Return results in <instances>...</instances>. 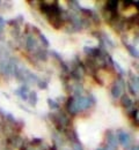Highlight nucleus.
Wrapping results in <instances>:
<instances>
[{"label":"nucleus","mask_w":139,"mask_h":150,"mask_svg":"<svg viewBox=\"0 0 139 150\" xmlns=\"http://www.w3.org/2000/svg\"><path fill=\"white\" fill-rule=\"evenodd\" d=\"M125 90V81L123 80V77L119 76L118 79L114 82V84L111 86V96L113 98H119Z\"/></svg>","instance_id":"1"},{"label":"nucleus","mask_w":139,"mask_h":150,"mask_svg":"<svg viewBox=\"0 0 139 150\" xmlns=\"http://www.w3.org/2000/svg\"><path fill=\"white\" fill-rule=\"evenodd\" d=\"M118 141H117V136L116 134H114L111 131L107 132V146H105V149L103 150H117V144Z\"/></svg>","instance_id":"2"},{"label":"nucleus","mask_w":139,"mask_h":150,"mask_svg":"<svg viewBox=\"0 0 139 150\" xmlns=\"http://www.w3.org/2000/svg\"><path fill=\"white\" fill-rule=\"evenodd\" d=\"M83 52L88 54L89 58H98V57L103 56L105 53V50H101L100 47H92V46H85Z\"/></svg>","instance_id":"3"},{"label":"nucleus","mask_w":139,"mask_h":150,"mask_svg":"<svg viewBox=\"0 0 139 150\" xmlns=\"http://www.w3.org/2000/svg\"><path fill=\"white\" fill-rule=\"evenodd\" d=\"M26 47H27V50L29 52L35 53L38 50V42H37V39L34 37V36L29 35L27 37V39H26Z\"/></svg>","instance_id":"4"},{"label":"nucleus","mask_w":139,"mask_h":150,"mask_svg":"<svg viewBox=\"0 0 139 150\" xmlns=\"http://www.w3.org/2000/svg\"><path fill=\"white\" fill-rule=\"evenodd\" d=\"M116 136H117V141H118L123 147L129 148V144H130V142H131V137H130V135H129L126 132L118 131V133L116 134Z\"/></svg>","instance_id":"5"},{"label":"nucleus","mask_w":139,"mask_h":150,"mask_svg":"<svg viewBox=\"0 0 139 150\" xmlns=\"http://www.w3.org/2000/svg\"><path fill=\"white\" fill-rule=\"evenodd\" d=\"M8 143H9L13 148L21 149L22 146L24 144V141H23V139H22L21 136H19V135H12V136L9 137V140H8Z\"/></svg>","instance_id":"6"},{"label":"nucleus","mask_w":139,"mask_h":150,"mask_svg":"<svg viewBox=\"0 0 139 150\" xmlns=\"http://www.w3.org/2000/svg\"><path fill=\"white\" fill-rule=\"evenodd\" d=\"M0 73L5 76H9V57L1 58L0 60Z\"/></svg>","instance_id":"7"},{"label":"nucleus","mask_w":139,"mask_h":150,"mask_svg":"<svg viewBox=\"0 0 139 150\" xmlns=\"http://www.w3.org/2000/svg\"><path fill=\"white\" fill-rule=\"evenodd\" d=\"M65 106H66V111L70 113L71 115H76V114H78L77 108H76V102H74V97H73V96H71V97H68V98H67V100H66V104H65Z\"/></svg>","instance_id":"8"},{"label":"nucleus","mask_w":139,"mask_h":150,"mask_svg":"<svg viewBox=\"0 0 139 150\" xmlns=\"http://www.w3.org/2000/svg\"><path fill=\"white\" fill-rule=\"evenodd\" d=\"M14 94L18 95V96H20L21 99H23V100H28V94H29V89H28V86L27 84H22L19 89H16L15 91H14Z\"/></svg>","instance_id":"9"},{"label":"nucleus","mask_w":139,"mask_h":150,"mask_svg":"<svg viewBox=\"0 0 139 150\" xmlns=\"http://www.w3.org/2000/svg\"><path fill=\"white\" fill-rule=\"evenodd\" d=\"M119 98H120V105H122L123 108H125V109H130V108L133 106V103H132L131 98H130L128 95L123 94Z\"/></svg>","instance_id":"10"},{"label":"nucleus","mask_w":139,"mask_h":150,"mask_svg":"<svg viewBox=\"0 0 139 150\" xmlns=\"http://www.w3.org/2000/svg\"><path fill=\"white\" fill-rule=\"evenodd\" d=\"M130 86L133 88V90H135V93L136 95L138 96V91H139V80H138V76L137 75H133L132 73H130Z\"/></svg>","instance_id":"11"},{"label":"nucleus","mask_w":139,"mask_h":150,"mask_svg":"<svg viewBox=\"0 0 139 150\" xmlns=\"http://www.w3.org/2000/svg\"><path fill=\"white\" fill-rule=\"evenodd\" d=\"M118 1L117 0H110L105 2V9L110 11V12H118Z\"/></svg>","instance_id":"12"},{"label":"nucleus","mask_w":139,"mask_h":150,"mask_svg":"<svg viewBox=\"0 0 139 150\" xmlns=\"http://www.w3.org/2000/svg\"><path fill=\"white\" fill-rule=\"evenodd\" d=\"M34 56L36 57L40 61H45L46 59H48V56H49V53H48V51L46 50H43V49H41L38 47V50L34 53Z\"/></svg>","instance_id":"13"},{"label":"nucleus","mask_w":139,"mask_h":150,"mask_svg":"<svg viewBox=\"0 0 139 150\" xmlns=\"http://www.w3.org/2000/svg\"><path fill=\"white\" fill-rule=\"evenodd\" d=\"M124 42V45H125V47L128 49V51H129V53L131 54V56L133 57V58H136V59H138V50L135 47V45H131V44H128V42L126 40H123Z\"/></svg>","instance_id":"14"},{"label":"nucleus","mask_w":139,"mask_h":150,"mask_svg":"<svg viewBox=\"0 0 139 150\" xmlns=\"http://www.w3.org/2000/svg\"><path fill=\"white\" fill-rule=\"evenodd\" d=\"M37 100H38L37 93H36L35 90H33V91H29V94H28V102H29V104H30L31 106H36V104H37Z\"/></svg>","instance_id":"15"},{"label":"nucleus","mask_w":139,"mask_h":150,"mask_svg":"<svg viewBox=\"0 0 139 150\" xmlns=\"http://www.w3.org/2000/svg\"><path fill=\"white\" fill-rule=\"evenodd\" d=\"M68 6H70V8H71V9H73V11H74V13L80 12L81 6H80V4L78 2V1H73V0H71V1H68Z\"/></svg>","instance_id":"16"},{"label":"nucleus","mask_w":139,"mask_h":150,"mask_svg":"<svg viewBox=\"0 0 139 150\" xmlns=\"http://www.w3.org/2000/svg\"><path fill=\"white\" fill-rule=\"evenodd\" d=\"M46 103H48V105H49V108H50L51 110H58V109H59V103H58L57 100H53V99H51V98H48Z\"/></svg>","instance_id":"17"},{"label":"nucleus","mask_w":139,"mask_h":150,"mask_svg":"<svg viewBox=\"0 0 139 150\" xmlns=\"http://www.w3.org/2000/svg\"><path fill=\"white\" fill-rule=\"evenodd\" d=\"M113 66L115 67V69L117 71V73H118V74L120 75V77L125 75V71L123 69V67H122V66L119 65V64H118V62H117V61H115V60H113Z\"/></svg>","instance_id":"18"},{"label":"nucleus","mask_w":139,"mask_h":150,"mask_svg":"<svg viewBox=\"0 0 139 150\" xmlns=\"http://www.w3.org/2000/svg\"><path fill=\"white\" fill-rule=\"evenodd\" d=\"M38 37H40L41 42H42V44H43L45 47H48V46H49V39L45 37V35L38 31Z\"/></svg>","instance_id":"19"},{"label":"nucleus","mask_w":139,"mask_h":150,"mask_svg":"<svg viewBox=\"0 0 139 150\" xmlns=\"http://www.w3.org/2000/svg\"><path fill=\"white\" fill-rule=\"evenodd\" d=\"M48 53H49V54H50L51 57H53L55 59H57L59 62H61V61H63V58H61V56H60V54L58 53V52H57V51H55V50H51V51H49Z\"/></svg>","instance_id":"20"},{"label":"nucleus","mask_w":139,"mask_h":150,"mask_svg":"<svg viewBox=\"0 0 139 150\" xmlns=\"http://www.w3.org/2000/svg\"><path fill=\"white\" fill-rule=\"evenodd\" d=\"M80 12L83 14V15H86V16H89V18H92V15H93V11L92 9H88V8H83V7H81L80 8Z\"/></svg>","instance_id":"21"},{"label":"nucleus","mask_w":139,"mask_h":150,"mask_svg":"<svg viewBox=\"0 0 139 150\" xmlns=\"http://www.w3.org/2000/svg\"><path fill=\"white\" fill-rule=\"evenodd\" d=\"M131 115H132V118H133V120H135V122H136V125L138 126L139 124V119H138V109L136 108V109H133L132 110V112H131Z\"/></svg>","instance_id":"22"},{"label":"nucleus","mask_w":139,"mask_h":150,"mask_svg":"<svg viewBox=\"0 0 139 150\" xmlns=\"http://www.w3.org/2000/svg\"><path fill=\"white\" fill-rule=\"evenodd\" d=\"M36 84L38 86L40 89H43V90H44V89H48V86H49L45 80H38V82H37Z\"/></svg>","instance_id":"23"},{"label":"nucleus","mask_w":139,"mask_h":150,"mask_svg":"<svg viewBox=\"0 0 139 150\" xmlns=\"http://www.w3.org/2000/svg\"><path fill=\"white\" fill-rule=\"evenodd\" d=\"M42 144V139H33L30 141V147H40Z\"/></svg>","instance_id":"24"},{"label":"nucleus","mask_w":139,"mask_h":150,"mask_svg":"<svg viewBox=\"0 0 139 150\" xmlns=\"http://www.w3.org/2000/svg\"><path fill=\"white\" fill-rule=\"evenodd\" d=\"M73 150H83V148H82L81 143L78 142V143H73Z\"/></svg>","instance_id":"25"},{"label":"nucleus","mask_w":139,"mask_h":150,"mask_svg":"<svg viewBox=\"0 0 139 150\" xmlns=\"http://www.w3.org/2000/svg\"><path fill=\"white\" fill-rule=\"evenodd\" d=\"M92 19L94 20V22H95V23H98V24L100 23V18H99V15H98L96 13H93V15H92Z\"/></svg>","instance_id":"26"},{"label":"nucleus","mask_w":139,"mask_h":150,"mask_svg":"<svg viewBox=\"0 0 139 150\" xmlns=\"http://www.w3.org/2000/svg\"><path fill=\"white\" fill-rule=\"evenodd\" d=\"M4 27H5V20L2 19L1 16H0V34L2 33V30H4Z\"/></svg>","instance_id":"27"},{"label":"nucleus","mask_w":139,"mask_h":150,"mask_svg":"<svg viewBox=\"0 0 139 150\" xmlns=\"http://www.w3.org/2000/svg\"><path fill=\"white\" fill-rule=\"evenodd\" d=\"M126 86H128V88H129V91H130V94L133 95V96H137V95H136V93H135V90H133V88L130 86V83H128Z\"/></svg>","instance_id":"28"},{"label":"nucleus","mask_w":139,"mask_h":150,"mask_svg":"<svg viewBox=\"0 0 139 150\" xmlns=\"http://www.w3.org/2000/svg\"><path fill=\"white\" fill-rule=\"evenodd\" d=\"M58 100H60V102H64V97H58Z\"/></svg>","instance_id":"29"},{"label":"nucleus","mask_w":139,"mask_h":150,"mask_svg":"<svg viewBox=\"0 0 139 150\" xmlns=\"http://www.w3.org/2000/svg\"><path fill=\"white\" fill-rule=\"evenodd\" d=\"M27 150H37V149H34L33 147H30V146H29V147H28V149H27Z\"/></svg>","instance_id":"30"},{"label":"nucleus","mask_w":139,"mask_h":150,"mask_svg":"<svg viewBox=\"0 0 139 150\" xmlns=\"http://www.w3.org/2000/svg\"><path fill=\"white\" fill-rule=\"evenodd\" d=\"M1 4H2V1H0V5H1Z\"/></svg>","instance_id":"31"},{"label":"nucleus","mask_w":139,"mask_h":150,"mask_svg":"<svg viewBox=\"0 0 139 150\" xmlns=\"http://www.w3.org/2000/svg\"><path fill=\"white\" fill-rule=\"evenodd\" d=\"M96 150H103V149H96Z\"/></svg>","instance_id":"32"},{"label":"nucleus","mask_w":139,"mask_h":150,"mask_svg":"<svg viewBox=\"0 0 139 150\" xmlns=\"http://www.w3.org/2000/svg\"><path fill=\"white\" fill-rule=\"evenodd\" d=\"M63 150H66V149H63Z\"/></svg>","instance_id":"33"}]
</instances>
